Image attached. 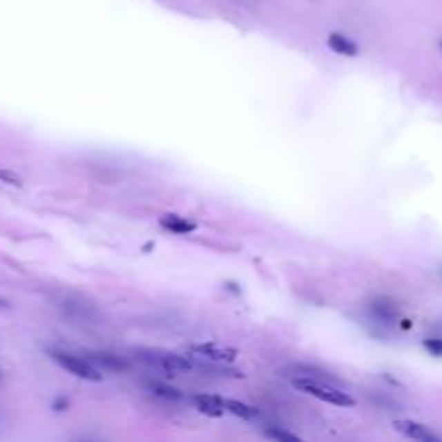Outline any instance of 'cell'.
Segmentation results:
<instances>
[{"instance_id": "obj_8", "label": "cell", "mask_w": 442, "mask_h": 442, "mask_svg": "<svg viewBox=\"0 0 442 442\" xmlns=\"http://www.w3.org/2000/svg\"><path fill=\"white\" fill-rule=\"evenodd\" d=\"M160 224H162V229H166V231H171V233H177V236H186V233L197 231V224H194L192 220L182 218V216H175V214L162 216Z\"/></svg>"}, {"instance_id": "obj_2", "label": "cell", "mask_w": 442, "mask_h": 442, "mask_svg": "<svg viewBox=\"0 0 442 442\" xmlns=\"http://www.w3.org/2000/svg\"><path fill=\"white\" fill-rule=\"evenodd\" d=\"M136 358L140 363H145L147 367L171 371V374L197 369V363H192V358L182 356V354H175V352H164V349H138Z\"/></svg>"}, {"instance_id": "obj_9", "label": "cell", "mask_w": 442, "mask_h": 442, "mask_svg": "<svg viewBox=\"0 0 442 442\" xmlns=\"http://www.w3.org/2000/svg\"><path fill=\"white\" fill-rule=\"evenodd\" d=\"M88 358H91L93 363H99L102 369H115V371H126L128 369V363L115 356V354H108V352H95V354H88Z\"/></svg>"}, {"instance_id": "obj_4", "label": "cell", "mask_w": 442, "mask_h": 442, "mask_svg": "<svg viewBox=\"0 0 442 442\" xmlns=\"http://www.w3.org/2000/svg\"><path fill=\"white\" fill-rule=\"evenodd\" d=\"M188 352L197 358L209 361V363H233L238 358V352L231 347H222L216 343H192L188 345Z\"/></svg>"}, {"instance_id": "obj_11", "label": "cell", "mask_w": 442, "mask_h": 442, "mask_svg": "<svg viewBox=\"0 0 442 442\" xmlns=\"http://www.w3.org/2000/svg\"><path fill=\"white\" fill-rule=\"evenodd\" d=\"M149 391L155 395V397H162V399H171V401H177L182 399V393L177 391V388L169 386V384H162V382H149L147 384Z\"/></svg>"}, {"instance_id": "obj_5", "label": "cell", "mask_w": 442, "mask_h": 442, "mask_svg": "<svg viewBox=\"0 0 442 442\" xmlns=\"http://www.w3.org/2000/svg\"><path fill=\"white\" fill-rule=\"evenodd\" d=\"M393 427H395V432H399L401 436L410 438V440H419V442H440L442 440V436H438L427 425H423V423H416V421H395Z\"/></svg>"}, {"instance_id": "obj_6", "label": "cell", "mask_w": 442, "mask_h": 442, "mask_svg": "<svg viewBox=\"0 0 442 442\" xmlns=\"http://www.w3.org/2000/svg\"><path fill=\"white\" fill-rule=\"evenodd\" d=\"M192 403L201 414H207V416H222L227 412L222 397H216V395H194Z\"/></svg>"}, {"instance_id": "obj_1", "label": "cell", "mask_w": 442, "mask_h": 442, "mask_svg": "<svg viewBox=\"0 0 442 442\" xmlns=\"http://www.w3.org/2000/svg\"><path fill=\"white\" fill-rule=\"evenodd\" d=\"M48 356L55 361L59 367H63L67 374H74L80 380H86V382H102L104 380L102 369L91 358H82V356H78V354H74V352L57 349V347L48 349Z\"/></svg>"}, {"instance_id": "obj_3", "label": "cell", "mask_w": 442, "mask_h": 442, "mask_svg": "<svg viewBox=\"0 0 442 442\" xmlns=\"http://www.w3.org/2000/svg\"><path fill=\"white\" fill-rule=\"evenodd\" d=\"M291 382H294V386L298 388V391L309 393V395H313L315 399L326 401V403H332V405H341V408H352V405L356 403L347 393H343L341 388L322 384V382H317V380H313V378H294Z\"/></svg>"}, {"instance_id": "obj_13", "label": "cell", "mask_w": 442, "mask_h": 442, "mask_svg": "<svg viewBox=\"0 0 442 442\" xmlns=\"http://www.w3.org/2000/svg\"><path fill=\"white\" fill-rule=\"evenodd\" d=\"M423 345H425V349H430L434 356H442V339H425Z\"/></svg>"}, {"instance_id": "obj_7", "label": "cell", "mask_w": 442, "mask_h": 442, "mask_svg": "<svg viewBox=\"0 0 442 442\" xmlns=\"http://www.w3.org/2000/svg\"><path fill=\"white\" fill-rule=\"evenodd\" d=\"M328 48L332 52H337V55H343V57H356L358 55V44L347 39L345 35H341V32H330L328 35Z\"/></svg>"}, {"instance_id": "obj_14", "label": "cell", "mask_w": 442, "mask_h": 442, "mask_svg": "<svg viewBox=\"0 0 442 442\" xmlns=\"http://www.w3.org/2000/svg\"><path fill=\"white\" fill-rule=\"evenodd\" d=\"M0 177H3V180H7V182H13L15 186H20L22 182H20V177H15V175H11V173H0Z\"/></svg>"}, {"instance_id": "obj_15", "label": "cell", "mask_w": 442, "mask_h": 442, "mask_svg": "<svg viewBox=\"0 0 442 442\" xmlns=\"http://www.w3.org/2000/svg\"><path fill=\"white\" fill-rule=\"evenodd\" d=\"M0 309H9V302L5 298H0Z\"/></svg>"}, {"instance_id": "obj_10", "label": "cell", "mask_w": 442, "mask_h": 442, "mask_svg": "<svg viewBox=\"0 0 442 442\" xmlns=\"http://www.w3.org/2000/svg\"><path fill=\"white\" fill-rule=\"evenodd\" d=\"M222 403H224V410L227 412H231L244 421H251L257 416V410L253 408V405L249 403H244V401H238V399H229V397H222Z\"/></svg>"}, {"instance_id": "obj_16", "label": "cell", "mask_w": 442, "mask_h": 442, "mask_svg": "<svg viewBox=\"0 0 442 442\" xmlns=\"http://www.w3.org/2000/svg\"><path fill=\"white\" fill-rule=\"evenodd\" d=\"M440 50H442V41H440Z\"/></svg>"}, {"instance_id": "obj_12", "label": "cell", "mask_w": 442, "mask_h": 442, "mask_svg": "<svg viewBox=\"0 0 442 442\" xmlns=\"http://www.w3.org/2000/svg\"><path fill=\"white\" fill-rule=\"evenodd\" d=\"M263 434L268 438H274V440H282V442H291V440H300V436H296L294 432H285L280 427H265Z\"/></svg>"}]
</instances>
